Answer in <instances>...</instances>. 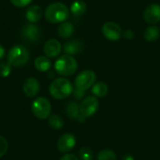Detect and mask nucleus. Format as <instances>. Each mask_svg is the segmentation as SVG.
Wrapping results in <instances>:
<instances>
[{"instance_id": "nucleus-1", "label": "nucleus", "mask_w": 160, "mask_h": 160, "mask_svg": "<svg viewBox=\"0 0 160 160\" xmlns=\"http://www.w3.org/2000/svg\"><path fill=\"white\" fill-rule=\"evenodd\" d=\"M45 18L51 23L64 22L68 18L69 10L68 7L61 2H54L50 4L45 9Z\"/></svg>"}, {"instance_id": "nucleus-2", "label": "nucleus", "mask_w": 160, "mask_h": 160, "mask_svg": "<svg viewBox=\"0 0 160 160\" xmlns=\"http://www.w3.org/2000/svg\"><path fill=\"white\" fill-rule=\"evenodd\" d=\"M49 91L53 98L64 99L73 93V85L71 82L66 78H57L50 84Z\"/></svg>"}, {"instance_id": "nucleus-3", "label": "nucleus", "mask_w": 160, "mask_h": 160, "mask_svg": "<svg viewBox=\"0 0 160 160\" xmlns=\"http://www.w3.org/2000/svg\"><path fill=\"white\" fill-rule=\"evenodd\" d=\"M78 68V63L76 59L68 54H64L60 56L54 64V69L57 74L61 76H71Z\"/></svg>"}, {"instance_id": "nucleus-4", "label": "nucleus", "mask_w": 160, "mask_h": 160, "mask_svg": "<svg viewBox=\"0 0 160 160\" xmlns=\"http://www.w3.org/2000/svg\"><path fill=\"white\" fill-rule=\"evenodd\" d=\"M29 52L26 47L22 44L13 46L8 52V61L11 66L23 67L29 61Z\"/></svg>"}, {"instance_id": "nucleus-5", "label": "nucleus", "mask_w": 160, "mask_h": 160, "mask_svg": "<svg viewBox=\"0 0 160 160\" xmlns=\"http://www.w3.org/2000/svg\"><path fill=\"white\" fill-rule=\"evenodd\" d=\"M96 80L97 75L93 70H82L75 78V87L77 90L85 92L96 83Z\"/></svg>"}, {"instance_id": "nucleus-6", "label": "nucleus", "mask_w": 160, "mask_h": 160, "mask_svg": "<svg viewBox=\"0 0 160 160\" xmlns=\"http://www.w3.org/2000/svg\"><path fill=\"white\" fill-rule=\"evenodd\" d=\"M32 112L38 119L49 118L52 112V105L50 101L45 98H38L35 99L31 106Z\"/></svg>"}, {"instance_id": "nucleus-7", "label": "nucleus", "mask_w": 160, "mask_h": 160, "mask_svg": "<svg viewBox=\"0 0 160 160\" xmlns=\"http://www.w3.org/2000/svg\"><path fill=\"white\" fill-rule=\"evenodd\" d=\"M99 101L94 96L86 97L82 99V103L80 104V112L82 117L88 118L93 116L98 110Z\"/></svg>"}, {"instance_id": "nucleus-8", "label": "nucleus", "mask_w": 160, "mask_h": 160, "mask_svg": "<svg viewBox=\"0 0 160 160\" xmlns=\"http://www.w3.org/2000/svg\"><path fill=\"white\" fill-rule=\"evenodd\" d=\"M102 34L107 39L117 41L122 38L123 30L118 23L114 22H107L102 26Z\"/></svg>"}, {"instance_id": "nucleus-9", "label": "nucleus", "mask_w": 160, "mask_h": 160, "mask_svg": "<svg viewBox=\"0 0 160 160\" xmlns=\"http://www.w3.org/2000/svg\"><path fill=\"white\" fill-rule=\"evenodd\" d=\"M22 38L27 42H37L41 38V30L35 23H27L22 26L21 30Z\"/></svg>"}, {"instance_id": "nucleus-10", "label": "nucleus", "mask_w": 160, "mask_h": 160, "mask_svg": "<svg viewBox=\"0 0 160 160\" xmlns=\"http://www.w3.org/2000/svg\"><path fill=\"white\" fill-rule=\"evenodd\" d=\"M76 145V138L73 134L66 133L62 135L57 142V148L61 153H68Z\"/></svg>"}, {"instance_id": "nucleus-11", "label": "nucleus", "mask_w": 160, "mask_h": 160, "mask_svg": "<svg viewBox=\"0 0 160 160\" xmlns=\"http://www.w3.org/2000/svg\"><path fill=\"white\" fill-rule=\"evenodd\" d=\"M143 19L147 23L150 24H156L160 22V5H149L143 12Z\"/></svg>"}, {"instance_id": "nucleus-12", "label": "nucleus", "mask_w": 160, "mask_h": 160, "mask_svg": "<svg viewBox=\"0 0 160 160\" xmlns=\"http://www.w3.org/2000/svg\"><path fill=\"white\" fill-rule=\"evenodd\" d=\"M39 89H40V85L38 81L33 77L26 79L22 84V91L24 95L28 98L36 97L38 94Z\"/></svg>"}, {"instance_id": "nucleus-13", "label": "nucleus", "mask_w": 160, "mask_h": 160, "mask_svg": "<svg viewBox=\"0 0 160 160\" xmlns=\"http://www.w3.org/2000/svg\"><path fill=\"white\" fill-rule=\"evenodd\" d=\"M61 50H62V46H61L60 42L54 38L49 39L48 41H46V43L44 44V47H43L44 53L49 58H54V57L58 56L59 53L61 52Z\"/></svg>"}, {"instance_id": "nucleus-14", "label": "nucleus", "mask_w": 160, "mask_h": 160, "mask_svg": "<svg viewBox=\"0 0 160 160\" xmlns=\"http://www.w3.org/2000/svg\"><path fill=\"white\" fill-rule=\"evenodd\" d=\"M83 50V43L80 39H72L65 43L64 45V52L66 54L68 55H76L82 52Z\"/></svg>"}, {"instance_id": "nucleus-15", "label": "nucleus", "mask_w": 160, "mask_h": 160, "mask_svg": "<svg viewBox=\"0 0 160 160\" xmlns=\"http://www.w3.org/2000/svg\"><path fill=\"white\" fill-rule=\"evenodd\" d=\"M43 15V10L38 5H33L30 6L27 10H26V19L29 21L31 23H36L38 22Z\"/></svg>"}, {"instance_id": "nucleus-16", "label": "nucleus", "mask_w": 160, "mask_h": 160, "mask_svg": "<svg viewBox=\"0 0 160 160\" xmlns=\"http://www.w3.org/2000/svg\"><path fill=\"white\" fill-rule=\"evenodd\" d=\"M66 113L71 119H77L79 121H83L85 119L82 116L80 112V105L76 102H69L66 107Z\"/></svg>"}, {"instance_id": "nucleus-17", "label": "nucleus", "mask_w": 160, "mask_h": 160, "mask_svg": "<svg viewBox=\"0 0 160 160\" xmlns=\"http://www.w3.org/2000/svg\"><path fill=\"white\" fill-rule=\"evenodd\" d=\"M74 30H75L74 25L71 22H61V24L58 27V35L62 38H68L73 35Z\"/></svg>"}, {"instance_id": "nucleus-18", "label": "nucleus", "mask_w": 160, "mask_h": 160, "mask_svg": "<svg viewBox=\"0 0 160 160\" xmlns=\"http://www.w3.org/2000/svg\"><path fill=\"white\" fill-rule=\"evenodd\" d=\"M35 68L40 72H46L51 68L52 63L47 56H38L35 60Z\"/></svg>"}, {"instance_id": "nucleus-19", "label": "nucleus", "mask_w": 160, "mask_h": 160, "mask_svg": "<svg viewBox=\"0 0 160 160\" xmlns=\"http://www.w3.org/2000/svg\"><path fill=\"white\" fill-rule=\"evenodd\" d=\"M108 91H109V87L103 82H96L92 86V93H93L94 97H96V98H103V97H105L108 94Z\"/></svg>"}, {"instance_id": "nucleus-20", "label": "nucleus", "mask_w": 160, "mask_h": 160, "mask_svg": "<svg viewBox=\"0 0 160 160\" xmlns=\"http://www.w3.org/2000/svg\"><path fill=\"white\" fill-rule=\"evenodd\" d=\"M87 8V6L85 2L82 0H76L74 1L70 6V11L75 16H82L85 13Z\"/></svg>"}, {"instance_id": "nucleus-21", "label": "nucleus", "mask_w": 160, "mask_h": 160, "mask_svg": "<svg viewBox=\"0 0 160 160\" xmlns=\"http://www.w3.org/2000/svg\"><path fill=\"white\" fill-rule=\"evenodd\" d=\"M159 28L156 25H152V26H149L145 29L143 36L147 41L153 42V41H156L159 38Z\"/></svg>"}, {"instance_id": "nucleus-22", "label": "nucleus", "mask_w": 160, "mask_h": 160, "mask_svg": "<svg viewBox=\"0 0 160 160\" xmlns=\"http://www.w3.org/2000/svg\"><path fill=\"white\" fill-rule=\"evenodd\" d=\"M49 126L55 130H59L64 127V120L58 114H51L49 116Z\"/></svg>"}, {"instance_id": "nucleus-23", "label": "nucleus", "mask_w": 160, "mask_h": 160, "mask_svg": "<svg viewBox=\"0 0 160 160\" xmlns=\"http://www.w3.org/2000/svg\"><path fill=\"white\" fill-rule=\"evenodd\" d=\"M116 158H117L116 154L111 149L101 150L97 157L98 160H116Z\"/></svg>"}, {"instance_id": "nucleus-24", "label": "nucleus", "mask_w": 160, "mask_h": 160, "mask_svg": "<svg viewBox=\"0 0 160 160\" xmlns=\"http://www.w3.org/2000/svg\"><path fill=\"white\" fill-rule=\"evenodd\" d=\"M79 155H80L81 160H93V158H94V153L92 149L89 147H85V146L81 148Z\"/></svg>"}, {"instance_id": "nucleus-25", "label": "nucleus", "mask_w": 160, "mask_h": 160, "mask_svg": "<svg viewBox=\"0 0 160 160\" xmlns=\"http://www.w3.org/2000/svg\"><path fill=\"white\" fill-rule=\"evenodd\" d=\"M11 65L10 63L8 62H1L0 63V77L2 78H6L8 77L10 72H11Z\"/></svg>"}, {"instance_id": "nucleus-26", "label": "nucleus", "mask_w": 160, "mask_h": 160, "mask_svg": "<svg viewBox=\"0 0 160 160\" xmlns=\"http://www.w3.org/2000/svg\"><path fill=\"white\" fill-rule=\"evenodd\" d=\"M8 148V141L3 136H0V158H2L7 153Z\"/></svg>"}, {"instance_id": "nucleus-27", "label": "nucleus", "mask_w": 160, "mask_h": 160, "mask_svg": "<svg viewBox=\"0 0 160 160\" xmlns=\"http://www.w3.org/2000/svg\"><path fill=\"white\" fill-rule=\"evenodd\" d=\"M11 4L14 5L15 7H18V8H23V7H26L28 6L32 0H10Z\"/></svg>"}, {"instance_id": "nucleus-28", "label": "nucleus", "mask_w": 160, "mask_h": 160, "mask_svg": "<svg viewBox=\"0 0 160 160\" xmlns=\"http://www.w3.org/2000/svg\"><path fill=\"white\" fill-rule=\"evenodd\" d=\"M123 36L126 39H132L134 38V32L131 29H127L123 32Z\"/></svg>"}, {"instance_id": "nucleus-29", "label": "nucleus", "mask_w": 160, "mask_h": 160, "mask_svg": "<svg viewBox=\"0 0 160 160\" xmlns=\"http://www.w3.org/2000/svg\"><path fill=\"white\" fill-rule=\"evenodd\" d=\"M60 160H79V158L73 154H66L60 158Z\"/></svg>"}, {"instance_id": "nucleus-30", "label": "nucleus", "mask_w": 160, "mask_h": 160, "mask_svg": "<svg viewBox=\"0 0 160 160\" xmlns=\"http://www.w3.org/2000/svg\"><path fill=\"white\" fill-rule=\"evenodd\" d=\"M74 95H75V98H76L80 99V98H82L83 97V95H84V92L75 89V91H74Z\"/></svg>"}, {"instance_id": "nucleus-31", "label": "nucleus", "mask_w": 160, "mask_h": 160, "mask_svg": "<svg viewBox=\"0 0 160 160\" xmlns=\"http://www.w3.org/2000/svg\"><path fill=\"white\" fill-rule=\"evenodd\" d=\"M6 56V51H5V48L0 44V60L4 59Z\"/></svg>"}, {"instance_id": "nucleus-32", "label": "nucleus", "mask_w": 160, "mask_h": 160, "mask_svg": "<svg viewBox=\"0 0 160 160\" xmlns=\"http://www.w3.org/2000/svg\"><path fill=\"white\" fill-rule=\"evenodd\" d=\"M123 160H134V158H133L131 155H126V156L123 158Z\"/></svg>"}]
</instances>
